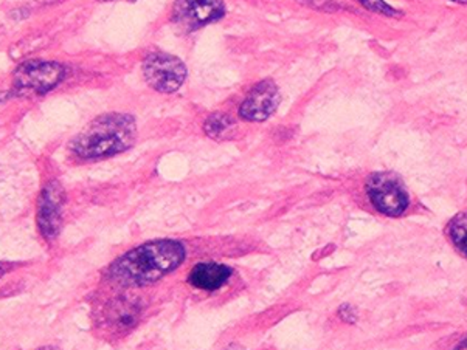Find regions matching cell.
<instances>
[{
	"label": "cell",
	"instance_id": "6da1fadb",
	"mask_svg": "<svg viewBox=\"0 0 467 350\" xmlns=\"http://www.w3.org/2000/svg\"><path fill=\"white\" fill-rule=\"evenodd\" d=\"M187 259V247L179 241H150L115 259L104 278L119 287H141L157 283L181 267Z\"/></svg>",
	"mask_w": 467,
	"mask_h": 350
},
{
	"label": "cell",
	"instance_id": "7a4b0ae2",
	"mask_svg": "<svg viewBox=\"0 0 467 350\" xmlns=\"http://www.w3.org/2000/svg\"><path fill=\"white\" fill-rule=\"evenodd\" d=\"M137 124L130 115L99 117L72 141V152L81 160H101L125 152L134 145Z\"/></svg>",
	"mask_w": 467,
	"mask_h": 350
},
{
	"label": "cell",
	"instance_id": "3957f363",
	"mask_svg": "<svg viewBox=\"0 0 467 350\" xmlns=\"http://www.w3.org/2000/svg\"><path fill=\"white\" fill-rule=\"evenodd\" d=\"M365 190L374 210L384 216H402L410 206L409 190L395 174L376 172L369 175Z\"/></svg>",
	"mask_w": 467,
	"mask_h": 350
},
{
	"label": "cell",
	"instance_id": "277c9868",
	"mask_svg": "<svg viewBox=\"0 0 467 350\" xmlns=\"http://www.w3.org/2000/svg\"><path fill=\"white\" fill-rule=\"evenodd\" d=\"M143 316V303L139 296L119 294L106 301L97 314V325L110 335H126L135 329Z\"/></svg>",
	"mask_w": 467,
	"mask_h": 350
},
{
	"label": "cell",
	"instance_id": "5b68a950",
	"mask_svg": "<svg viewBox=\"0 0 467 350\" xmlns=\"http://www.w3.org/2000/svg\"><path fill=\"white\" fill-rule=\"evenodd\" d=\"M66 68L59 62L28 61L15 72V88L19 93L44 95L63 83Z\"/></svg>",
	"mask_w": 467,
	"mask_h": 350
},
{
	"label": "cell",
	"instance_id": "8992f818",
	"mask_svg": "<svg viewBox=\"0 0 467 350\" xmlns=\"http://www.w3.org/2000/svg\"><path fill=\"white\" fill-rule=\"evenodd\" d=\"M143 75L150 88L161 93L176 92L187 79V67L179 57L152 53L143 62Z\"/></svg>",
	"mask_w": 467,
	"mask_h": 350
},
{
	"label": "cell",
	"instance_id": "52a82bcc",
	"mask_svg": "<svg viewBox=\"0 0 467 350\" xmlns=\"http://www.w3.org/2000/svg\"><path fill=\"white\" fill-rule=\"evenodd\" d=\"M64 190L57 181H50L37 201L36 223L41 236L52 242L63 223Z\"/></svg>",
	"mask_w": 467,
	"mask_h": 350
},
{
	"label": "cell",
	"instance_id": "ba28073f",
	"mask_svg": "<svg viewBox=\"0 0 467 350\" xmlns=\"http://www.w3.org/2000/svg\"><path fill=\"white\" fill-rule=\"evenodd\" d=\"M225 5L223 0H177L172 8V21L192 31L223 19Z\"/></svg>",
	"mask_w": 467,
	"mask_h": 350
},
{
	"label": "cell",
	"instance_id": "9c48e42d",
	"mask_svg": "<svg viewBox=\"0 0 467 350\" xmlns=\"http://www.w3.org/2000/svg\"><path fill=\"white\" fill-rule=\"evenodd\" d=\"M280 104V93L272 81H261L250 90L239 108V117L245 121H265Z\"/></svg>",
	"mask_w": 467,
	"mask_h": 350
},
{
	"label": "cell",
	"instance_id": "30bf717a",
	"mask_svg": "<svg viewBox=\"0 0 467 350\" xmlns=\"http://www.w3.org/2000/svg\"><path fill=\"white\" fill-rule=\"evenodd\" d=\"M232 268L218 262L196 263L188 274V283L202 292H216L223 289L232 278Z\"/></svg>",
	"mask_w": 467,
	"mask_h": 350
},
{
	"label": "cell",
	"instance_id": "8fae6325",
	"mask_svg": "<svg viewBox=\"0 0 467 350\" xmlns=\"http://www.w3.org/2000/svg\"><path fill=\"white\" fill-rule=\"evenodd\" d=\"M446 236L462 258L467 259V212L451 217L447 223Z\"/></svg>",
	"mask_w": 467,
	"mask_h": 350
},
{
	"label": "cell",
	"instance_id": "7c38bea8",
	"mask_svg": "<svg viewBox=\"0 0 467 350\" xmlns=\"http://www.w3.org/2000/svg\"><path fill=\"white\" fill-rule=\"evenodd\" d=\"M236 124L229 115L214 114L208 117L207 121L203 123V130L210 139H227L234 134Z\"/></svg>",
	"mask_w": 467,
	"mask_h": 350
},
{
	"label": "cell",
	"instance_id": "4fadbf2b",
	"mask_svg": "<svg viewBox=\"0 0 467 350\" xmlns=\"http://www.w3.org/2000/svg\"><path fill=\"white\" fill-rule=\"evenodd\" d=\"M358 2H360L365 8L376 11V13H380V15H398V11L393 10L389 4H385L384 0H358Z\"/></svg>",
	"mask_w": 467,
	"mask_h": 350
},
{
	"label": "cell",
	"instance_id": "5bb4252c",
	"mask_svg": "<svg viewBox=\"0 0 467 350\" xmlns=\"http://www.w3.org/2000/svg\"><path fill=\"white\" fill-rule=\"evenodd\" d=\"M338 316H340V320L345 321L347 324H354V323L358 321V314H356V310H354L351 305H342L340 310H338Z\"/></svg>",
	"mask_w": 467,
	"mask_h": 350
},
{
	"label": "cell",
	"instance_id": "9a60e30c",
	"mask_svg": "<svg viewBox=\"0 0 467 350\" xmlns=\"http://www.w3.org/2000/svg\"><path fill=\"white\" fill-rule=\"evenodd\" d=\"M451 350H467V336L466 338H462V340L460 341V343H458V345Z\"/></svg>",
	"mask_w": 467,
	"mask_h": 350
},
{
	"label": "cell",
	"instance_id": "2e32d148",
	"mask_svg": "<svg viewBox=\"0 0 467 350\" xmlns=\"http://www.w3.org/2000/svg\"><path fill=\"white\" fill-rule=\"evenodd\" d=\"M225 350H245L244 347H241V345H232L227 347Z\"/></svg>",
	"mask_w": 467,
	"mask_h": 350
},
{
	"label": "cell",
	"instance_id": "e0dca14e",
	"mask_svg": "<svg viewBox=\"0 0 467 350\" xmlns=\"http://www.w3.org/2000/svg\"><path fill=\"white\" fill-rule=\"evenodd\" d=\"M5 272H6L5 265H4V263H0V278H2V276H4V274H5Z\"/></svg>",
	"mask_w": 467,
	"mask_h": 350
},
{
	"label": "cell",
	"instance_id": "ac0fdd59",
	"mask_svg": "<svg viewBox=\"0 0 467 350\" xmlns=\"http://www.w3.org/2000/svg\"><path fill=\"white\" fill-rule=\"evenodd\" d=\"M453 2H458V4H467V0H453Z\"/></svg>",
	"mask_w": 467,
	"mask_h": 350
},
{
	"label": "cell",
	"instance_id": "d6986e66",
	"mask_svg": "<svg viewBox=\"0 0 467 350\" xmlns=\"http://www.w3.org/2000/svg\"><path fill=\"white\" fill-rule=\"evenodd\" d=\"M37 350H55V349H53V347H41V349H37Z\"/></svg>",
	"mask_w": 467,
	"mask_h": 350
}]
</instances>
